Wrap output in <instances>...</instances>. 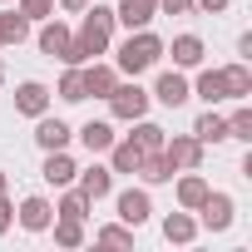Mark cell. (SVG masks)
Returning <instances> with one entry per match:
<instances>
[{
    "instance_id": "1",
    "label": "cell",
    "mask_w": 252,
    "mask_h": 252,
    "mask_svg": "<svg viewBox=\"0 0 252 252\" xmlns=\"http://www.w3.org/2000/svg\"><path fill=\"white\" fill-rule=\"evenodd\" d=\"M84 20H79V30H74V50H69V64H89V60H99V55H109V45H114V10L109 5H99V0H89V5L79 10Z\"/></svg>"
},
{
    "instance_id": "2",
    "label": "cell",
    "mask_w": 252,
    "mask_h": 252,
    "mask_svg": "<svg viewBox=\"0 0 252 252\" xmlns=\"http://www.w3.org/2000/svg\"><path fill=\"white\" fill-rule=\"evenodd\" d=\"M158 60H163V40L144 25V30H129V40L119 45V64H114V69H119V74H129V79H139V74L154 69Z\"/></svg>"
},
{
    "instance_id": "3",
    "label": "cell",
    "mask_w": 252,
    "mask_h": 252,
    "mask_svg": "<svg viewBox=\"0 0 252 252\" xmlns=\"http://www.w3.org/2000/svg\"><path fill=\"white\" fill-rule=\"evenodd\" d=\"M149 104H154V94L149 89H139V79H129V84H114L109 89V114L119 119V124H134V119H144L149 114Z\"/></svg>"
},
{
    "instance_id": "4",
    "label": "cell",
    "mask_w": 252,
    "mask_h": 252,
    "mask_svg": "<svg viewBox=\"0 0 252 252\" xmlns=\"http://www.w3.org/2000/svg\"><path fill=\"white\" fill-rule=\"evenodd\" d=\"M232 218H237L232 193H213V188H208V198L198 203V227H208V232H227Z\"/></svg>"
},
{
    "instance_id": "5",
    "label": "cell",
    "mask_w": 252,
    "mask_h": 252,
    "mask_svg": "<svg viewBox=\"0 0 252 252\" xmlns=\"http://www.w3.org/2000/svg\"><path fill=\"white\" fill-rule=\"evenodd\" d=\"M69 50H74V30H69V25H64L60 15L40 20V55H50V60L69 64Z\"/></svg>"
},
{
    "instance_id": "6",
    "label": "cell",
    "mask_w": 252,
    "mask_h": 252,
    "mask_svg": "<svg viewBox=\"0 0 252 252\" xmlns=\"http://www.w3.org/2000/svg\"><path fill=\"white\" fill-rule=\"evenodd\" d=\"M114 208H119V222H124V227H144V222L154 218V198H149V188H124V193L114 198Z\"/></svg>"
},
{
    "instance_id": "7",
    "label": "cell",
    "mask_w": 252,
    "mask_h": 252,
    "mask_svg": "<svg viewBox=\"0 0 252 252\" xmlns=\"http://www.w3.org/2000/svg\"><path fill=\"white\" fill-rule=\"evenodd\" d=\"M154 99H158L163 109H183V104L193 99V84L183 79V69H163V74L154 79Z\"/></svg>"
},
{
    "instance_id": "8",
    "label": "cell",
    "mask_w": 252,
    "mask_h": 252,
    "mask_svg": "<svg viewBox=\"0 0 252 252\" xmlns=\"http://www.w3.org/2000/svg\"><path fill=\"white\" fill-rule=\"evenodd\" d=\"M15 222H20L25 232H50V222H55V203H50V198H40V193H30V198H20Z\"/></svg>"
},
{
    "instance_id": "9",
    "label": "cell",
    "mask_w": 252,
    "mask_h": 252,
    "mask_svg": "<svg viewBox=\"0 0 252 252\" xmlns=\"http://www.w3.org/2000/svg\"><path fill=\"white\" fill-rule=\"evenodd\" d=\"M163 154H168V163L183 173V168H203V144L193 139V134H173V139H163Z\"/></svg>"
},
{
    "instance_id": "10",
    "label": "cell",
    "mask_w": 252,
    "mask_h": 252,
    "mask_svg": "<svg viewBox=\"0 0 252 252\" xmlns=\"http://www.w3.org/2000/svg\"><path fill=\"white\" fill-rule=\"evenodd\" d=\"M163 55H173V69H198L208 45H203V35H173V45H163Z\"/></svg>"
},
{
    "instance_id": "11",
    "label": "cell",
    "mask_w": 252,
    "mask_h": 252,
    "mask_svg": "<svg viewBox=\"0 0 252 252\" xmlns=\"http://www.w3.org/2000/svg\"><path fill=\"white\" fill-rule=\"evenodd\" d=\"M74 183H79V193H84L89 203H99V198H109V193H114V168L89 163V168H79V173H74Z\"/></svg>"
},
{
    "instance_id": "12",
    "label": "cell",
    "mask_w": 252,
    "mask_h": 252,
    "mask_svg": "<svg viewBox=\"0 0 252 252\" xmlns=\"http://www.w3.org/2000/svg\"><path fill=\"white\" fill-rule=\"evenodd\" d=\"M15 109H20L25 119H40V114H50V89H45L40 79H25V84H15Z\"/></svg>"
},
{
    "instance_id": "13",
    "label": "cell",
    "mask_w": 252,
    "mask_h": 252,
    "mask_svg": "<svg viewBox=\"0 0 252 252\" xmlns=\"http://www.w3.org/2000/svg\"><path fill=\"white\" fill-rule=\"evenodd\" d=\"M74 173H79V163H74L64 149H50V154H45V168H40V178H45L50 188H69V183H74Z\"/></svg>"
},
{
    "instance_id": "14",
    "label": "cell",
    "mask_w": 252,
    "mask_h": 252,
    "mask_svg": "<svg viewBox=\"0 0 252 252\" xmlns=\"http://www.w3.org/2000/svg\"><path fill=\"white\" fill-rule=\"evenodd\" d=\"M69 139H74V129L64 119H50V114H40L35 119V144L50 154V149H69Z\"/></svg>"
},
{
    "instance_id": "15",
    "label": "cell",
    "mask_w": 252,
    "mask_h": 252,
    "mask_svg": "<svg viewBox=\"0 0 252 252\" xmlns=\"http://www.w3.org/2000/svg\"><path fill=\"white\" fill-rule=\"evenodd\" d=\"M79 74H84V94H94V99H109V89L119 84V69L114 64H99V60L79 64Z\"/></svg>"
},
{
    "instance_id": "16",
    "label": "cell",
    "mask_w": 252,
    "mask_h": 252,
    "mask_svg": "<svg viewBox=\"0 0 252 252\" xmlns=\"http://www.w3.org/2000/svg\"><path fill=\"white\" fill-rule=\"evenodd\" d=\"M134 173L144 178V188H163V183H173V173H178V168H173V163H168V154L158 149V154H144Z\"/></svg>"
},
{
    "instance_id": "17",
    "label": "cell",
    "mask_w": 252,
    "mask_h": 252,
    "mask_svg": "<svg viewBox=\"0 0 252 252\" xmlns=\"http://www.w3.org/2000/svg\"><path fill=\"white\" fill-rule=\"evenodd\" d=\"M193 139H198L203 149H208V144H222V139H227V114H218V109L208 104V109L193 119Z\"/></svg>"
},
{
    "instance_id": "18",
    "label": "cell",
    "mask_w": 252,
    "mask_h": 252,
    "mask_svg": "<svg viewBox=\"0 0 252 252\" xmlns=\"http://www.w3.org/2000/svg\"><path fill=\"white\" fill-rule=\"evenodd\" d=\"M173 198H178V208H188V213H198V203L208 198V178H203L198 168H183V178H178V188H173Z\"/></svg>"
},
{
    "instance_id": "19",
    "label": "cell",
    "mask_w": 252,
    "mask_h": 252,
    "mask_svg": "<svg viewBox=\"0 0 252 252\" xmlns=\"http://www.w3.org/2000/svg\"><path fill=\"white\" fill-rule=\"evenodd\" d=\"M154 15H158V0H119V10H114V20L129 30H144Z\"/></svg>"
},
{
    "instance_id": "20",
    "label": "cell",
    "mask_w": 252,
    "mask_h": 252,
    "mask_svg": "<svg viewBox=\"0 0 252 252\" xmlns=\"http://www.w3.org/2000/svg\"><path fill=\"white\" fill-rule=\"evenodd\" d=\"M74 139H79L89 154H109V144H114L119 134H114V124H104V119H89L84 129H74Z\"/></svg>"
},
{
    "instance_id": "21",
    "label": "cell",
    "mask_w": 252,
    "mask_h": 252,
    "mask_svg": "<svg viewBox=\"0 0 252 252\" xmlns=\"http://www.w3.org/2000/svg\"><path fill=\"white\" fill-rule=\"evenodd\" d=\"M222 84H227V99H252V64L247 60L222 64Z\"/></svg>"
},
{
    "instance_id": "22",
    "label": "cell",
    "mask_w": 252,
    "mask_h": 252,
    "mask_svg": "<svg viewBox=\"0 0 252 252\" xmlns=\"http://www.w3.org/2000/svg\"><path fill=\"white\" fill-rule=\"evenodd\" d=\"M163 237H168V242H178V247H188V242L198 237V218H193L188 208L168 213V218H163Z\"/></svg>"
},
{
    "instance_id": "23",
    "label": "cell",
    "mask_w": 252,
    "mask_h": 252,
    "mask_svg": "<svg viewBox=\"0 0 252 252\" xmlns=\"http://www.w3.org/2000/svg\"><path fill=\"white\" fill-rule=\"evenodd\" d=\"M193 94L203 104H222L227 99V84H222V69H203L198 64V79H193Z\"/></svg>"
},
{
    "instance_id": "24",
    "label": "cell",
    "mask_w": 252,
    "mask_h": 252,
    "mask_svg": "<svg viewBox=\"0 0 252 252\" xmlns=\"http://www.w3.org/2000/svg\"><path fill=\"white\" fill-rule=\"evenodd\" d=\"M20 40H30V20H25L15 5H5V10H0V50H5V45H20Z\"/></svg>"
},
{
    "instance_id": "25",
    "label": "cell",
    "mask_w": 252,
    "mask_h": 252,
    "mask_svg": "<svg viewBox=\"0 0 252 252\" xmlns=\"http://www.w3.org/2000/svg\"><path fill=\"white\" fill-rule=\"evenodd\" d=\"M139 158H144V149H139L134 139H114V144H109V168H114V173H134Z\"/></svg>"
},
{
    "instance_id": "26",
    "label": "cell",
    "mask_w": 252,
    "mask_h": 252,
    "mask_svg": "<svg viewBox=\"0 0 252 252\" xmlns=\"http://www.w3.org/2000/svg\"><path fill=\"white\" fill-rule=\"evenodd\" d=\"M129 139H134L144 154H158V149H163V139H168V129H158V124L144 114V119H134V134H129Z\"/></svg>"
},
{
    "instance_id": "27",
    "label": "cell",
    "mask_w": 252,
    "mask_h": 252,
    "mask_svg": "<svg viewBox=\"0 0 252 252\" xmlns=\"http://www.w3.org/2000/svg\"><path fill=\"white\" fill-rule=\"evenodd\" d=\"M50 232H55V247H84V218H55L50 222Z\"/></svg>"
},
{
    "instance_id": "28",
    "label": "cell",
    "mask_w": 252,
    "mask_h": 252,
    "mask_svg": "<svg viewBox=\"0 0 252 252\" xmlns=\"http://www.w3.org/2000/svg\"><path fill=\"white\" fill-rule=\"evenodd\" d=\"M64 104H84L89 94H84V74H79V64H64V74H60V89H55Z\"/></svg>"
},
{
    "instance_id": "29",
    "label": "cell",
    "mask_w": 252,
    "mask_h": 252,
    "mask_svg": "<svg viewBox=\"0 0 252 252\" xmlns=\"http://www.w3.org/2000/svg\"><path fill=\"white\" fill-rule=\"evenodd\" d=\"M89 208H94V203H89L79 188H64L60 203H55V218H89Z\"/></svg>"
},
{
    "instance_id": "30",
    "label": "cell",
    "mask_w": 252,
    "mask_h": 252,
    "mask_svg": "<svg viewBox=\"0 0 252 252\" xmlns=\"http://www.w3.org/2000/svg\"><path fill=\"white\" fill-rule=\"evenodd\" d=\"M227 139L252 144V109H247V99H242V109H232V114H227Z\"/></svg>"
},
{
    "instance_id": "31",
    "label": "cell",
    "mask_w": 252,
    "mask_h": 252,
    "mask_svg": "<svg viewBox=\"0 0 252 252\" xmlns=\"http://www.w3.org/2000/svg\"><path fill=\"white\" fill-rule=\"evenodd\" d=\"M94 242H99V247H134V227L109 222V227H99V232H94Z\"/></svg>"
},
{
    "instance_id": "32",
    "label": "cell",
    "mask_w": 252,
    "mask_h": 252,
    "mask_svg": "<svg viewBox=\"0 0 252 252\" xmlns=\"http://www.w3.org/2000/svg\"><path fill=\"white\" fill-rule=\"evenodd\" d=\"M15 10L35 25V20H50V15H55V0H15Z\"/></svg>"
},
{
    "instance_id": "33",
    "label": "cell",
    "mask_w": 252,
    "mask_h": 252,
    "mask_svg": "<svg viewBox=\"0 0 252 252\" xmlns=\"http://www.w3.org/2000/svg\"><path fill=\"white\" fill-rule=\"evenodd\" d=\"M158 15H193V0H158Z\"/></svg>"
},
{
    "instance_id": "34",
    "label": "cell",
    "mask_w": 252,
    "mask_h": 252,
    "mask_svg": "<svg viewBox=\"0 0 252 252\" xmlns=\"http://www.w3.org/2000/svg\"><path fill=\"white\" fill-rule=\"evenodd\" d=\"M10 222H15V203L0 193V232H10Z\"/></svg>"
},
{
    "instance_id": "35",
    "label": "cell",
    "mask_w": 252,
    "mask_h": 252,
    "mask_svg": "<svg viewBox=\"0 0 252 252\" xmlns=\"http://www.w3.org/2000/svg\"><path fill=\"white\" fill-rule=\"evenodd\" d=\"M232 0H193V10H208V15H222Z\"/></svg>"
},
{
    "instance_id": "36",
    "label": "cell",
    "mask_w": 252,
    "mask_h": 252,
    "mask_svg": "<svg viewBox=\"0 0 252 252\" xmlns=\"http://www.w3.org/2000/svg\"><path fill=\"white\" fill-rule=\"evenodd\" d=\"M237 60H247V64H252V35H237Z\"/></svg>"
},
{
    "instance_id": "37",
    "label": "cell",
    "mask_w": 252,
    "mask_h": 252,
    "mask_svg": "<svg viewBox=\"0 0 252 252\" xmlns=\"http://www.w3.org/2000/svg\"><path fill=\"white\" fill-rule=\"evenodd\" d=\"M0 193H5V168H0Z\"/></svg>"
},
{
    "instance_id": "38",
    "label": "cell",
    "mask_w": 252,
    "mask_h": 252,
    "mask_svg": "<svg viewBox=\"0 0 252 252\" xmlns=\"http://www.w3.org/2000/svg\"><path fill=\"white\" fill-rule=\"evenodd\" d=\"M0 84H5V64H0Z\"/></svg>"
},
{
    "instance_id": "39",
    "label": "cell",
    "mask_w": 252,
    "mask_h": 252,
    "mask_svg": "<svg viewBox=\"0 0 252 252\" xmlns=\"http://www.w3.org/2000/svg\"><path fill=\"white\" fill-rule=\"evenodd\" d=\"M0 5H15V0H0Z\"/></svg>"
}]
</instances>
